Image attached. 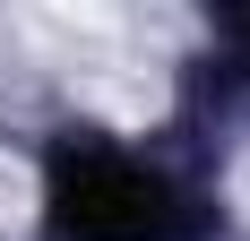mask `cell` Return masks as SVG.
<instances>
[{"mask_svg":"<svg viewBox=\"0 0 250 241\" xmlns=\"http://www.w3.org/2000/svg\"><path fill=\"white\" fill-rule=\"evenodd\" d=\"M225 35H233V43H242V52H250V18H225Z\"/></svg>","mask_w":250,"mask_h":241,"instance_id":"2","label":"cell"},{"mask_svg":"<svg viewBox=\"0 0 250 241\" xmlns=\"http://www.w3.org/2000/svg\"><path fill=\"white\" fill-rule=\"evenodd\" d=\"M207 207L181 172L112 138H61L43 164V241H207Z\"/></svg>","mask_w":250,"mask_h":241,"instance_id":"1","label":"cell"}]
</instances>
